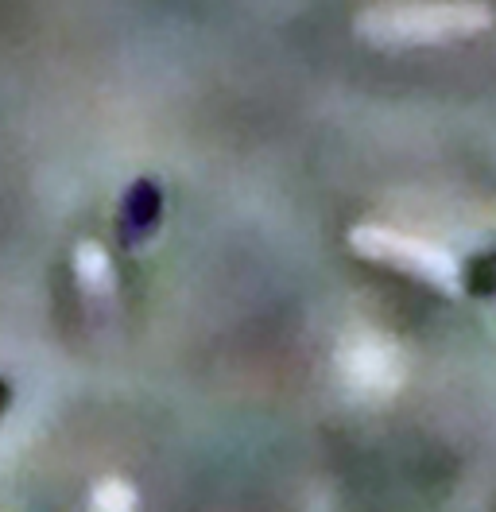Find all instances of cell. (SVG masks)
I'll use <instances>...</instances> for the list:
<instances>
[{
	"instance_id": "6da1fadb",
	"label": "cell",
	"mask_w": 496,
	"mask_h": 512,
	"mask_svg": "<svg viewBox=\"0 0 496 512\" xmlns=\"http://www.w3.org/2000/svg\"><path fill=\"white\" fill-rule=\"evenodd\" d=\"M159 222H163V187L148 175L132 179L121 194V206H117V241H121L124 253L148 245Z\"/></svg>"
},
{
	"instance_id": "7a4b0ae2",
	"label": "cell",
	"mask_w": 496,
	"mask_h": 512,
	"mask_svg": "<svg viewBox=\"0 0 496 512\" xmlns=\"http://www.w3.org/2000/svg\"><path fill=\"white\" fill-rule=\"evenodd\" d=\"M465 291L469 295H496V253H477L465 260Z\"/></svg>"
},
{
	"instance_id": "3957f363",
	"label": "cell",
	"mask_w": 496,
	"mask_h": 512,
	"mask_svg": "<svg viewBox=\"0 0 496 512\" xmlns=\"http://www.w3.org/2000/svg\"><path fill=\"white\" fill-rule=\"evenodd\" d=\"M8 404H12V384L0 377V416L8 412Z\"/></svg>"
}]
</instances>
